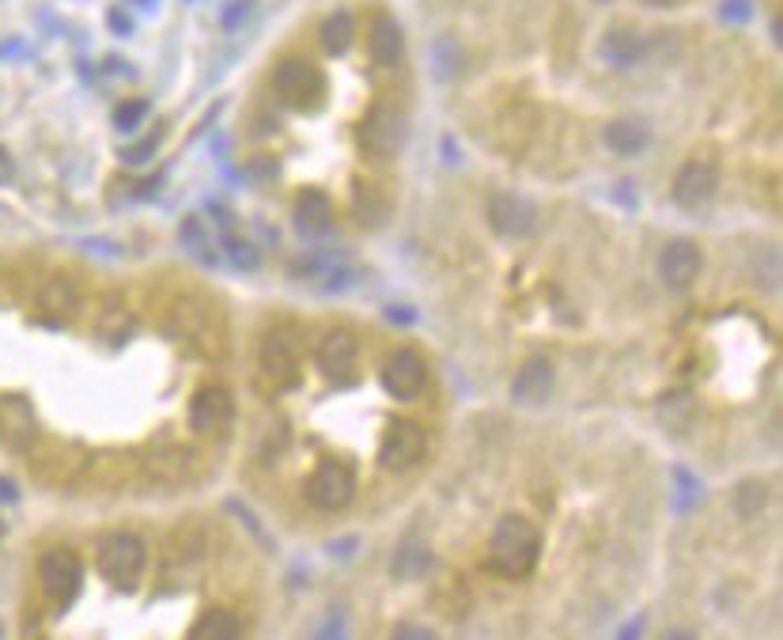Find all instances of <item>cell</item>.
Returning a JSON list of instances; mask_svg holds the SVG:
<instances>
[{"label":"cell","instance_id":"1","mask_svg":"<svg viewBox=\"0 0 783 640\" xmlns=\"http://www.w3.org/2000/svg\"><path fill=\"white\" fill-rule=\"evenodd\" d=\"M541 561V531L526 515H504L492 531L489 565L504 580H526Z\"/></svg>","mask_w":783,"mask_h":640},{"label":"cell","instance_id":"2","mask_svg":"<svg viewBox=\"0 0 783 640\" xmlns=\"http://www.w3.org/2000/svg\"><path fill=\"white\" fill-rule=\"evenodd\" d=\"M95 565H98V577L110 587L133 591L148 569V549L133 531H110V535H103V542H98Z\"/></svg>","mask_w":783,"mask_h":640},{"label":"cell","instance_id":"3","mask_svg":"<svg viewBox=\"0 0 783 640\" xmlns=\"http://www.w3.org/2000/svg\"><path fill=\"white\" fill-rule=\"evenodd\" d=\"M273 88H277L280 103L292 106V110H315L326 95L323 72H318L311 61H300V57H288V61L277 65Z\"/></svg>","mask_w":783,"mask_h":640},{"label":"cell","instance_id":"4","mask_svg":"<svg viewBox=\"0 0 783 640\" xmlns=\"http://www.w3.org/2000/svg\"><path fill=\"white\" fill-rule=\"evenodd\" d=\"M406 137H409V121L398 106L378 103L375 110L360 121V144H364L371 155H378V160H394V155L406 148Z\"/></svg>","mask_w":783,"mask_h":640},{"label":"cell","instance_id":"5","mask_svg":"<svg viewBox=\"0 0 783 640\" xmlns=\"http://www.w3.org/2000/svg\"><path fill=\"white\" fill-rule=\"evenodd\" d=\"M424 447H428L424 429L417 421H409V417H394L386 424L383 440H378V466L394 474L409 470V466H417L424 458Z\"/></svg>","mask_w":783,"mask_h":640},{"label":"cell","instance_id":"6","mask_svg":"<svg viewBox=\"0 0 783 640\" xmlns=\"http://www.w3.org/2000/svg\"><path fill=\"white\" fill-rule=\"evenodd\" d=\"M38 580H43L46 598L69 606L80 595V587H84V565H80V557L72 549H49L43 565H38Z\"/></svg>","mask_w":783,"mask_h":640},{"label":"cell","instance_id":"7","mask_svg":"<svg viewBox=\"0 0 783 640\" xmlns=\"http://www.w3.org/2000/svg\"><path fill=\"white\" fill-rule=\"evenodd\" d=\"M357 497V474L344 463H318V470L307 481V500L323 512H341Z\"/></svg>","mask_w":783,"mask_h":640},{"label":"cell","instance_id":"8","mask_svg":"<svg viewBox=\"0 0 783 640\" xmlns=\"http://www.w3.org/2000/svg\"><path fill=\"white\" fill-rule=\"evenodd\" d=\"M231 417H235V402H231V394L224 387H217V383L201 387L194 394V402H189V429H194L197 437H220L231 424Z\"/></svg>","mask_w":783,"mask_h":640},{"label":"cell","instance_id":"9","mask_svg":"<svg viewBox=\"0 0 783 640\" xmlns=\"http://www.w3.org/2000/svg\"><path fill=\"white\" fill-rule=\"evenodd\" d=\"M383 387L390 398H398V402H413L420 391H424V383H428V368H424V360H420V352L413 349H398V352H390L386 357V364H383Z\"/></svg>","mask_w":783,"mask_h":640},{"label":"cell","instance_id":"10","mask_svg":"<svg viewBox=\"0 0 783 640\" xmlns=\"http://www.w3.org/2000/svg\"><path fill=\"white\" fill-rule=\"evenodd\" d=\"M489 224L504 240H526L538 228V209L518 194H496L489 201Z\"/></svg>","mask_w":783,"mask_h":640},{"label":"cell","instance_id":"11","mask_svg":"<svg viewBox=\"0 0 783 640\" xmlns=\"http://www.w3.org/2000/svg\"><path fill=\"white\" fill-rule=\"evenodd\" d=\"M700 277V246L692 240H674L658 254V281L674 292H686Z\"/></svg>","mask_w":783,"mask_h":640},{"label":"cell","instance_id":"12","mask_svg":"<svg viewBox=\"0 0 783 640\" xmlns=\"http://www.w3.org/2000/svg\"><path fill=\"white\" fill-rule=\"evenodd\" d=\"M715 186H720V171H715V163L708 160H689L686 167L678 171V178H674V201H678V209H700V205H708L715 197Z\"/></svg>","mask_w":783,"mask_h":640},{"label":"cell","instance_id":"13","mask_svg":"<svg viewBox=\"0 0 783 640\" xmlns=\"http://www.w3.org/2000/svg\"><path fill=\"white\" fill-rule=\"evenodd\" d=\"M38 437V424H35V409H31L27 398H0V443L8 451H27L31 443Z\"/></svg>","mask_w":783,"mask_h":640},{"label":"cell","instance_id":"14","mask_svg":"<svg viewBox=\"0 0 783 640\" xmlns=\"http://www.w3.org/2000/svg\"><path fill=\"white\" fill-rule=\"evenodd\" d=\"M360 360V345L349 330H329L315 349V364L326 380H349L357 372Z\"/></svg>","mask_w":783,"mask_h":640},{"label":"cell","instance_id":"15","mask_svg":"<svg viewBox=\"0 0 783 640\" xmlns=\"http://www.w3.org/2000/svg\"><path fill=\"white\" fill-rule=\"evenodd\" d=\"M549 394H553V364L541 357L526 360V364L518 368L515 383H511V398H515L518 406H541V402H549Z\"/></svg>","mask_w":783,"mask_h":640},{"label":"cell","instance_id":"16","mask_svg":"<svg viewBox=\"0 0 783 640\" xmlns=\"http://www.w3.org/2000/svg\"><path fill=\"white\" fill-rule=\"evenodd\" d=\"M367 54L375 65H398L406 54V31L394 15H375L367 31Z\"/></svg>","mask_w":783,"mask_h":640},{"label":"cell","instance_id":"17","mask_svg":"<svg viewBox=\"0 0 783 640\" xmlns=\"http://www.w3.org/2000/svg\"><path fill=\"white\" fill-rule=\"evenodd\" d=\"M292 224L303 235H326L334 228V205L323 190H303L292 205Z\"/></svg>","mask_w":783,"mask_h":640},{"label":"cell","instance_id":"18","mask_svg":"<svg viewBox=\"0 0 783 640\" xmlns=\"http://www.w3.org/2000/svg\"><path fill=\"white\" fill-rule=\"evenodd\" d=\"M292 277L323 284V292H341L352 281V274H344V261L337 254H307V258L292 266Z\"/></svg>","mask_w":783,"mask_h":640},{"label":"cell","instance_id":"19","mask_svg":"<svg viewBox=\"0 0 783 640\" xmlns=\"http://www.w3.org/2000/svg\"><path fill=\"white\" fill-rule=\"evenodd\" d=\"M261 372L266 380L280 383V387H292L295 375H300V360H295V349L284 338H266L261 341Z\"/></svg>","mask_w":783,"mask_h":640},{"label":"cell","instance_id":"20","mask_svg":"<svg viewBox=\"0 0 783 640\" xmlns=\"http://www.w3.org/2000/svg\"><path fill=\"white\" fill-rule=\"evenodd\" d=\"M38 307L46 311L49 318H65L69 323L80 307V292L69 277H49V281L38 289Z\"/></svg>","mask_w":783,"mask_h":640},{"label":"cell","instance_id":"21","mask_svg":"<svg viewBox=\"0 0 783 640\" xmlns=\"http://www.w3.org/2000/svg\"><path fill=\"white\" fill-rule=\"evenodd\" d=\"M390 572L398 580H424L428 572H432V549L424 546L420 538H406L398 549H394V565H390Z\"/></svg>","mask_w":783,"mask_h":640},{"label":"cell","instance_id":"22","mask_svg":"<svg viewBox=\"0 0 783 640\" xmlns=\"http://www.w3.org/2000/svg\"><path fill=\"white\" fill-rule=\"evenodd\" d=\"M318 38H323V49L334 57L349 54L352 43H357V20H352L349 12H334L323 20V27H318Z\"/></svg>","mask_w":783,"mask_h":640},{"label":"cell","instance_id":"23","mask_svg":"<svg viewBox=\"0 0 783 640\" xmlns=\"http://www.w3.org/2000/svg\"><path fill=\"white\" fill-rule=\"evenodd\" d=\"M243 637V626L231 610H209L194 621L189 629V640H238Z\"/></svg>","mask_w":783,"mask_h":640},{"label":"cell","instance_id":"24","mask_svg":"<svg viewBox=\"0 0 783 640\" xmlns=\"http://www.w3.org/2000/svg\"><path fill=\"white\" fill-rule=\"evenodd\" d=\"M178 240L189 254H194L201 266H217V243H212V232L201 224V217H186L183 220V232H178Z\"/></svg>","mask_w":783,"mask_h":640},{"label":"cell","instance_id":"25","mask_svg":"<svg viewBox=\"0 0 783 640\" xmlns=\"http://www.w3.org/2000/svg\"><path fill=\"white\" fill-rule=\"evenodd\" d=\"M428 65H432V77L440 80V84H451L461 72V65H466V57H461V46L455 38H440V43L432 46V54H428Z\"/></svg>","mask_w":783,"mask_h":640},{"label":"cell","instance_id":"26","mask_svg":"<svg viewBox=\"0 0 783 640\" xmlns=\"http://www.w3.org/2000/svg\"><path fill=\"white\" fill-rule=\"evenodd\" d=\"M606 57H609V65H617V69H629V65H636L640 57H644V38H640L636 31H609Z\"/></svg>","mask_w":783,"mask_h":640},{"label":"cell","instance_id":"27","mask_svg":"<svg viewBox=\"0 0 783 640\" xmlns=\"http://www.w3.org/2000/svg\"><path fill=\"white\" fill-rule=\"evenodd\" d=\"M606 144L617 155H640L647 148V129L636 121H609L606 126Z\"/></svg>","mask_w":783,"mask_h":640},{"label":"cell","instance_id":"28","mask_svg":"<svg viewBox=\"0 0 783 640\" xmlns=\"http://www.w3.org/2000/svg\"><path fill=\"white\" fill-rule=\"evenodd\" d=\"M98 338H103L106 345H121L129 338V334H133V315H129V311H106L103 318H98Z\"/></svg>","mask_w":783,"mask_h":640},{"label":"cell","instance_id":"29","mask_svg":"<svg viewBox=\"0 0 783 640\" xmlns=\"http://www.w3.org/2000/svg\"><path fill=\"white\" fill-rule=\"evenodd\" d=\"M220 235H224V251L235 258V266H243V269H258V251H254L250 243H243V235L235 232V224H231V217H227V228H220Z\"/></svg>","mask_w":783,"mask_h":640},{"label":"cell","instance_id":"30","mask_svg":"<svg viewBox=\"0 0 783 640\" xmlns=\"http://www.w3.org/2000/svg\"><path fill=\"white\" fill-rule=\"evenodd\" d=\"M764 504H769V489L761 486V481H741L738 492H735V508L741 515H761Z\"/></svg>","mask_w":783,"mask_h":640},{"label":"cell","instance_id":"31","mask_svg":"<svg viewBox=\"0 0 783 640\" xmlns=\"http://www.w3.org/2000/svg\"><path fill=\"white\" fill-rule=\"evenodd\" d=\"M144 114H148L144 98H129V103H121L118 110H114V126H118L121 133H133L140 121H144Z\"/></svg>","mask_w":783,"mask_h":640},{"label":"cell","instance_id":"32","mask_svg":"<svg viewBox=\"0 0 783 640\" xmlns=\"http://www.w3.org/2000/svg\"><path fill=\"white\" fill-rule=\"evenodd\" d=\"M160 141H163V126L155 129V133H148V141H140L133 148H121V160H126V163H148V155L160 148Z\"/></svg>","mask_w":783,"mask_h":640},{"label":"cell","instance_id":"33","mask_svg":"<svg viewBox=\"0 0 783 640\" xmlns=\"http://www.w3.org/2000/svg\"><path fill=\"white\" fill-rule=\"evenodd\" d=\"M227 508H231V512H235V515H238V520H243V523H246V527H250V535H254V538H258V542H261V546H266V549H273V542H269V538H266V531H261V523H258V520H254V512H246V508H243V504H235V500H227Z\"/></svg>","mask_w":783,"mask_h":640},{"label":"cell","instance_id":"34","mask_svg":"<svg viewBox=\"0 0 783 640\" xmlns=\"http://www.w3.org/2000/svg\"><path fill=\"white\" fill-rule=\"evenodd\" d=\"M246 12H250V0H235V4H231L227 12H224V27H238Z\"/></svg>","mask_w":783,"mask_h":640},{"label":"cell","instance_id":"35","mask_svg":"<svg viewBox=\"0 0 783 640\" xmlns=\"http://www.w3.org/2000/svg\"><path fill=\"white\" fill-rule=\"evenodd\" d=\"M723 15L727 20H749V0H723Z\"/></svg>","mask_w":783,"mask_h":640},{"label":"cell","instance_id":"36","mask_svg":"<svg viewBox=\"0 0 783 640\" xmlns=\"http://www.w3.org/2000/svg\"><path fill=\"white\" fill-rule=\"evenodd\" d=\"M409 637H413V640H432L435 633H432V629H413V626H398V629H394V640H409Z\"/></svg>","mask_w":783,"mask_h":640},{"label":"cell","instance_id":"37","mask_svg":"<svg viewBox=\"0 0 783 640\" xmlns=\"http://www.w3.org/2000/svg\"><path fill=\"white\" fill-rule=\"evenodd\" d=\"M20 500V486L12 478H0V504H15Z\"/></svg>","mask_w":783,"mask_h":640},{"label":"cell","instance_id":"38","mask_svg":"<svg viewBox=\"0 0 783 640\" xmlns=\"http://www.w3.org/2000/svg\"><path fill=\"white\" fill-rule=\"evenodd\" d=\"M386 315H390V323H401V326L417 323V311H413V307H390Z\"/></svg>","mask_w":783,"mask_h":640},{"label":"cell","instance_id":"39","mask_svg":"<svg viewBox=\"0 0 783 640\" xmlns=\"http://www.w3.org/2000/svg\"><path fill=\"white\" fill-rule=\"evenodd\" d=\"M15 178V167H12V155L0 148V186H8Z\"/></svg>","mask_w":783,"mask_h":640},{"label":"cell","instance_id":"40","mask_svg":"<svg viewBox=\"0 0 783 640\" xmlns=\"http://www.w3.org/2000/svg\"><path fill=\"white\" fill-rule=\"evenodd\" d=\"M110 27L118 31V35H129V31H133V23L121 20V12H110Z\"/></svg>","mask_w":783,"mask_h":640},{"label":"cell","instance_id":"41","mask_svg":"<svg viewBox=\"0 0 783 640\" xmlns=\"http://www.w3.org/2000/svg\"><path fill=\"white\" fill-rule=\"evenodd\" d=\"M647 4H655V8H666V4H674V0H647Z\"/></svg>","mask_w":783,"mask_h":640},{"label":"cell","instance_id":"42","mask_svg":"<svg viewBox=\"0 0 783 640\" xmlns=\"http://www.w3.org/2000/svg\"><path fill=\"white\" fill-rule=\"evenodd\" d=\"M133 4H140V8H148V4H152V0H133Z\"/></svg>","mask_w":783,"mask_h":640},{"label":"cell","instance_id":"43","mask_svg":"<svg viewBox=\"0 0 783 640\" xmlns=\"http://www.w3.org/2000/svg\"><path fill=\"white\" fill-rule=\"evenodd\" d=\"M0 637H4V621H0Z\"/></svg>","mask_w":783,"mask_h":640},{"label":"cell","instance_id":"44","mask_svg":"<svg viewBox=\"0 0 783 640\" xmlns=\"http://www.w3.org/2000/svg\"><path fill=\"white\" fill-rule=\"evenodd\" d=\"M0 538H4V523H0Z\"/></svg>","mask_w":783,"mask_h":640}]
</instances>
